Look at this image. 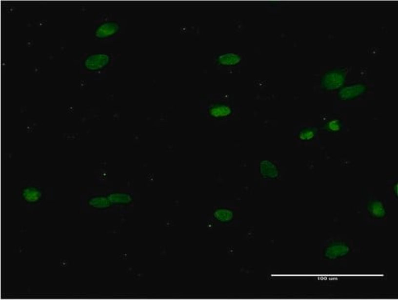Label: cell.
<instances>
[{"label":"cell","instance_id":"6da1fadb","mask_svg":"<svg viewBox=\"0 0 398 300\" xmlns=\"http://www.w3.org/2000/svg\"><path fill=\"white\" fill-rule=\"evenodd\" d=\"M347 70L344 68H334L325 73L321 79L320 85L324 90L333 91L343 86L346 80Z\"/></svg>","mask_w":398,"mask_h":300},{"label":"cell","instance_id":"7a4b0ae2","mask_svg":"<svg viewBox=\"0 0 398 300\" xmlns=\"http://www.w3.org/2000/svg\"><path fill=\"white\" fill-rule=\"evenodd\" d=\"M352 248L348 244L343 241H335L330 244L323 252V256L326 260H338L346 257L351 253Z\"/></svg>","mask_w":398,"mask_h":300},{"label":"cell","instance_id":"3957f363","mask_svg":"<svg viewBox=\"0 0 398 300\" xmlns=\"http://www.w3.org/2000/svg\"><path fill=\"white\" fill-rule=\"evenodd\" d=\"M368 88L363 83L352 84L342 88L338 92V98L341 101H351L365 94Z\"/></svg>","mask_w":398,"mask_h":300},{"label":"cell","instance_id":"277c9868","mask_svg":"<svg viewBox=\"0 0 398 300\" xmlns=\"http://www.w3.org/2000/svg\"><path fill=\"white\" fill-rule=\"evenodd\" d=\"M207 112L211 118L222 119L232 114L233 108L225 102H216L208 107Z\"/></svg>","mask_w":398,"mask_h":300},{"label":"cell","instance_id":"5b68a950","mask_svg":"<svg viewBox=\"0 0 398 300\" xmlns=\"http://www.w3.org/2000/svg\"><path fill=\"white\" fill-rule=\"evenodd\" d=\"M110 57L104 54H95L91 55L84 61V66L87 70L91 71H97L104 69L110 64Z\"/></svg>","mask_w":398,"mask_h":300},{"label":"cell","instance_id":"8992f818","mask_svg":"<svg viewBox=\"0 0 398 300\" xmlns=\"http://www.w3.org/2000/svg\"><path fill=\"white\" fill-rule=\"evenodd\" d=\"M119 29L120 27L118 23L113 22V21L106 22V23H102L96 29L95 36L100 39H104L106 38L112 37L114 35H116L119 31Z\"/></svg>","mask_w":398,"mask_h":300},{"label":"cell","instance_id":"52a82bcc","mask_svg":"<svg viewBox=\"0 0 398 300\" xmlns=\"http://www.w3.org/2000/svg\"><path fill=\"white\" fill-rule=\"evenodd\" d=\"M260 172L264 179H276L280 174L278 167L270 160H263L260 163Z\"/></svg>","mask_w":398,"mask_h":300},{"label":"cell","instance_id":"ba28073f","mask_svg":"<svg viewBox=\"0 0 398 300\" xmlns=\"http://www.w3.org/2000/svg\"><path fill=\"white\" fill-rule=\"evenodd\" d=\"M368 212H369L370 215L374 218V219H384L385 217L387 216V208L384 205L383 202H381V200H372L368 204V207H367Z\"/></svg>","mask_w":398,"mask_h":300},{"label":"cell","instance_id":"9c48e42d","mask_svg":"<svg viewBox=\"0 0 398 300\" xmlns=\"http://www.w3.org/2000/svg\"><path fill=\"white\" fill-rule=\"evenodd\" d=\"M217 64H219L220 66L224 67H235L240 64L241 62V56L237 54H224L220 55L217 57Z\"/></svg>","mask_w":398,"mask_h":300},{"label":"cell","instance_id":"30bf717a","mask_svg":"<svg viewBox=\"0 0 398 300\" xmlns=\"http://www.w3.org/2000/svg\"><path fill=\"white\" fill-rule=\"evenodd\" d=\"M214 217L219 222L228 223L233 220L234 214L226 208H219L214 213Z\"/></svg>","mask_w":398,"mask_h":300},{"label":"cell","instance_id":"8fae6325","mask_svg":"<svg viewBox=\"0 0 398 300\" xmlns=\"http://www.w3.org/2000/svg\"><path fill=\"white\" fill-rule=\"evenodd\" d=\"M341 128H342L341 122L338 118L331 119L325 125L326 131H328L330 133H338L341 130Z\"/></svg>","mask_w":398,"mask_h":300},{"label":"cell","instance_id":"7c38bea8","mask_svg":"<svg viewBox=\"0 0 398 300\" xmlns=\"http://www.w3.org/2000/svg\"><path fill=\"white\" fill-rule=\"evenodd\" d=\"M315 135H316V132L313 129L305 128L298 134V139L303 142L311 141L312 139H314Z\"/></svg>","mask_w":398,"mask_h":300},{"label":"cell","instance_id":"4fadbf2b","mask_svg":"<svg viewBox=\"0 0 398 300\" xmlns=\"http://www.w3.org/2000/svg\"><path fill=\"white\" fill-rule=\"evenodd\" d=\"M110 199L114 203H122V204H127V203L131 201V197L128 194H124V193H115L112 194Z\"/></svg>","mask_w":398,"mask_h":300},{"label":"cell","instance_id":"5bb4252c","mask_svg":"<svg viewBox=\"0 0 398 300\" xmlns=\"http://www.w3.org/2000/svg\"><path fill=\"white\" fill-rule=\"evenodd\" d=\"M394 192H395L396 197H398V184H395V186H394Z\"/></svg>","mask_w":398,"mask_h":300}]
</instances>
